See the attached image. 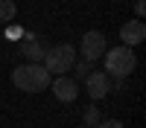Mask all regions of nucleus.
Masks as SVG:
<instances>
[{"label": "nucleus", "instance_id": "nucleus-1", "mask_svg": "<svg viewBox=\"0 0 146 128\" xmlns=\"http://www.w3.org/2000/svg\"><path fill=\"white\" fill-rule=\"evenodd\" d=\"M53 76L44 70V64H21L12 70V85L23 93H41L50 87Z\"/></svg>", "mask_w": 146, "mask_h": 128}, {"label": "nucleus", "instance_id": "nucleus-2", "mask_svg": "<svg viewBox=\"0 0 146 128\" xmlns=\"http://www.w3.org/2000/svg\"><path fill=\"white\" fill-rule=\"evenodd\" d=\"M105 76L111 79H129L137 67V55L129 50V47H114V50H105Z\"/></svg>", "mask_w": 146, "mask_h": 128}, {"label": "nucleus", "instance_id": "nucleus-3", "mask_svg": "<svg viewBox=\"0 0 146 128\" xmlns=\"http://www.w3.org/2000/svg\"><path fill=\"white\" fill-rule=\"evenodd\" d=\"M73 64H76V47L73 44H58L44 53V70L50 76H64Z\"/></svg>", "mask_w": 146, "mask_h": 128}, {"label": "nucleus", "instance_id": "nucleus-4", "mask_svg": "<svg viewBox=\"0 0 146 128\" xmlns=\"http://www.w3.org/2000/svg\"><path fill=\"white\" fill-rule=\"evenodd\" d=\"M105 35L100 32V29H88L82 35V55H85V61H100V58L105 55Z\"/></svg>", "mask_w": 146, "mask_h": 128}, {"label": "nucleus", "instance_id": "nucleus-5", "mask_svg": "<svg viewBox=\"0 0 146 128\" xmlns=\"http://www.w3.org/2000/svg\"><path fill=\"white\" fill-rule=\"evenodd\" d=\"M50 90H53V96L58 99V102H76V96H79V85H76V79H67V76H53V81H50Z\"/></svg>", "mask_w": 146, "mask_h": 128}, {"label": "nucleus", "instance_id": "nucleus-6", "mask_svg": "<svg viewBox=\"0 0 146 128\" xmlns=\"http://www.w3.org/2000/svg\"><path fill=\"white\" fill-rule=\"evenodd\" d=\"M85 90H88V96L94 99V102H100V99H105L108 96V90H111V81H108V76L105 73H94L85 79Z\"/></svg>", "mask_w": 146, "mask_h": 128}, {"label": "nucleus", "instance_id": "nucleus-7", "mask_svg": "<svg viewBox=\"0 0 146 128\" xmlns=\"http://www.w3.org/2000/svg\"><path fill=\"white\" fill-rule=\"evenodd\" d=\"M120 38H123V47H137V44H143V38H146V26H143V20H129V23H123V29H120Z\"/></svg>", "mask_w": 146, "mask_h": 128}, {"label": "nucleus", "instance_id": "nucleus-8", "mask_svg": "<svg viewBox=\"0 0 146 128\" xmlns=\"http://www.w3.org/2000/svg\"><path fill=\"white\" fill-rule=\"evenodd\" d=\"M18 50H21V55H27V58H29V64H38V61H44V53H47V47H44L38 38H35L32 44H21Z\"/></svg>", "mask_w": 146, "mask_h": 128}, {"label": "nucleus", "instance_id": "nucleus-9", "mask_svg": "<svg viewBox=\"0 0 146 128\" xmlns=\"http://www.w3.org/2000/svg\"><path fill=\"white\" fill-rule=\"evenodd\" d=\"M15 15H18L15 0H0V23H12Z\"/></svg>", "mask_w": 146, "mask_h": 128}, {"label": "nucleus", "instance_id": "nucleus-10", "mask_svg": "<svg viewBox=\"0 0 146 128\" xmlns=\"http://www.w3.org/2000/svg\"><path fill=\"white\" fill-rule=\"evenodd\" d=\"M102 119H100V111H96V105H88L85 108V125L82 128H96Z\"/></svg>", "mask_w": 146, "mask_h": 128}, {"label": "nucleus", "instance_id": "nucleus-11", "mask_svg": "<svg viewBox=\"0 0 146 128\" xmlns=\"http://www.w3.org/2000/svg\"><path fill=\"white\" fill-rule=\"evenodd\" d=\"M91 73H94L91 61H79V64H76V79H88Z\"/></svg>", "mask_w": 146, "mask_h": 128}, {"label": "nucleus", "instance_id": "nucleus-12", "mask_svg": "<svg viewBox=\"0 0 146 128\" xmlns=\"http://www.w3.org/2000/svg\"><path fill=\"white\" fill-rule=\"evenodd\" d=\"M3 35H6L9 41H15V38H21V35H23V29H21V26H12V23H9V26H6V32H3Z\"/></svg>", "mask_w": 146, "mask_h": 128}, {"label": "nucleus", "instance_id": "nucleus-13", "mask_svg": "<svg viewBox=\"0 0 146 128\" xmlns=\"http://www.w3.org/2000/svg\"><path fill=\"white\" fill-rule=\"evenodd\" d=\"M96 128H126V125L120 122V119H102V122L96 125Z\"/></svg>", "mask_w": 146, "mask_h": 128}, {"label": "nucleus", "instance_id": "nucleus-14", "mask_svg": "<svg viewBox=\"0 0 146 128\" xmlns=\"http://www.w3.org/2000/svg\"><path fill=\"white\" fill-rule=\"evenodd\" d=\"M135 15H137V20L146 15V0H135Z\"/></svg>", "mask_w": 146, "mask_h": 128}]
</instances>
